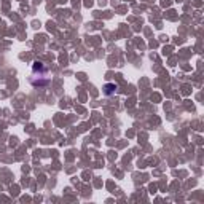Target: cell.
Wrapping results in <instances>:
<instances>
[{
    "mask_svg": "<svg viewBox=\"0 0 204 204\" xmlns=\"http://www.w3.org/2000/svg\"><path fill=\"white\" fill-rule=\"evenodd\" d=\"M113 88H115V86H113V84H107V86H105V89H107V91H105V93H107V94H110Z\"/></svg>",
    "mask_w": 204,
    "mask_h": 204,
    "instance_id": "cell-1",
    "label": "cell"
}]
</instances>
